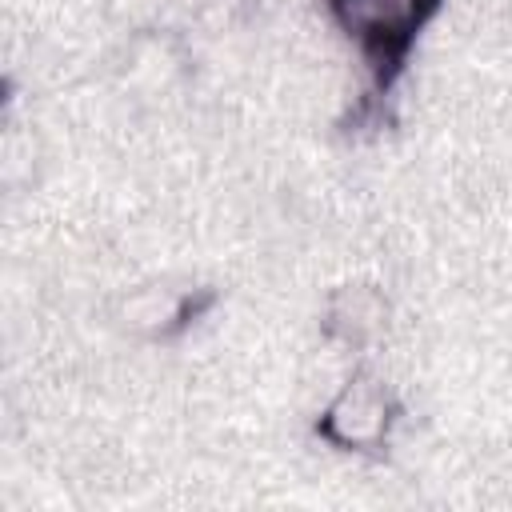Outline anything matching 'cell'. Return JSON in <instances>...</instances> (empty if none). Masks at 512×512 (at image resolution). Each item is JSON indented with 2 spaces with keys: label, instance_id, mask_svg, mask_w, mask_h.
Returning a JSON list of instances; mask_svg holds the SVG:
<instances>
[{
  "label": "cell",
  "instance_id": "7a4b0ae2",
  "mask_svg": "<svg viewBox=\"0 0 512 512\" xmlns=\"http://www.w3.org/2000/svg\"><path fill=\"white\" fill-rule=\"evenodd\" d=\"M396 424V400L376 376H352L320 416V436L344 452H372Z\"/></svg>",
  "mask_w": 512,
  "mask_h": 512
},
{
  "label": "cell",
  "instance_id": "3957f363",
  "mask_svg": "<svg viewBox=\"0 0 512 512\" xmlns=\"http://www.w3.org/2000/svg\"><path fill=\"white\" fill-rule=\"evenodd\" d=\"M384 324V300L368 284H348L328 304V332L344 344H364Z\"/></svg>",
  "mask_w": 512,
  "mask_h": 512
},
{
  "label": "cell",
  "instance_id": "6da1fadb",
  "mask_svg": "<svg viewBox=\"0 0 512 512\" xmlns=\"http://www.w3.org/2000/svg\"><path fill=\"white\" fill-rule=\"evenodd\" d=\"M436 4L440 0H328L336 24L360 44L380 80H388L404 64L416 32L428 24Z\"/></svg>",
  "mask_w": 512,
  "mask_h": 512
}]
</instances>
